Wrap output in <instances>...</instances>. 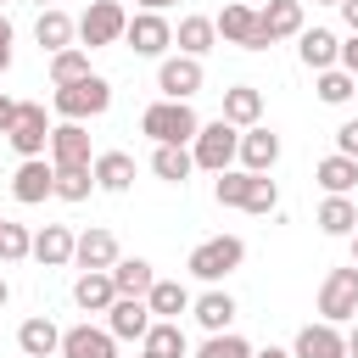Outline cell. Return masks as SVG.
I'll return each instance as SVG.
<instances>
[{"instance_id": "cell-15", "label": "cell", "mask_w": 358, "mask_h": 358, "mask_svg": "<svg viewBox=\"0 0 358 358\" xmlns=\"http://www.w3.org/2000/svg\"><path fill=\"white\" fill-rule=\"evenodd\" d=\"M62 358H117V336L95 324H73L62 330Z\"/></svg>"}, {"instance_id": "cell-35", "label": "cell", "mask_w": 358, "mask_h": 358, "mask_svg": "<svg viewBox=\"0 0 358 358\" xmlns=\"http://www.w3.org/2000/svg\"><path fill=\"white\" fill-rule=\"evenodd\" d=\"M22 257H34V235L6 218V224H0V263H22Z\"/></svg>"}, {"instance_id": "cell-55", "label": "cell", "mask_w": 358, "mask_h": 358, "mask_svg": "<svg viewBox=\"0 0 358 358\" xmlns=\"http://www.w3.org/2000/svg\"><path fill=\"white\" fill-rule=\"evenodd\" d=\"M0 6H11V0H0Z\"/></svg>"}, {"instance_id": "cell-48", "label": "cell", "mask_w": 358, "mask_h": 358, "mask_svg": "<svg viewBox=\"0 0 358 358\" xmlns=\"http://www.w3.org/2000/svg\"><path fill=\"white\" fill-rule=\"evenodd\" d=\"M0 45H11V22H6V11H0Z\"/></svg>"}, {"instance_id": "cell-31", "label": "cell", "mask_w": 358, "mask_h": 358, "mask_svg": "<svg viewBox=\"0 0 358 358\" xmlns=\"http://www.w3.org/2000/svg\"><path fill=\"white\" fill-rule=\"evenodd\" d=\"M145 302H151V319H179V313L190 308V291H185L179 280H157V285L145 291Z\"/></svg>"}, {"instance_id": "cell-47", "label": "cell", "mask_w": 358, "mask_h": 358, "mask_svg": "<svg viewBox=\"0 0 358 358\" xmlns=\"http://www.w3.org/2000/svg\"><path fill=\"white\" fill-rule=\"evenodd\" d=\"M252 358H291L285 347H263V352H252Z\"/></svg>"}, {"instance_id": "cell-36", "label": "cell", "mask_w": 358, "mask_h": 358, "mask_svg": "<svg viewBox=\"0 0 358 358\" xmlns=\"http://www.w3.org/2000/svg\"><path fill=\"white\" fill-rule=\"evenodd\" d=\"M352 90H358V78H352V73H341V67L319 73V101H324V106H341V101H352Z\"/></svg>"}, {"instance_id": "cell-8", "label": "cell", "mask_w": 358, "mask_h": 358, "mask_svg": "<svg viewBox=\"0 0 358 358\" xmlns=\"http://www.w3.org/2000/svg\"><path fill=\"white\" fill-rule=\"evenodd\" d=\"M213 28H218V39L241 45V50H268V34H263V22H257L252 6H224L213 17Z\"/></svg>"}, {"instance_id": "cell-42", "label": "cell", "mask_w": 358, "mask_h": 358, "mask_svg": "<svg viewBox=\"0 0 358 358\" xmlns=\"http://www.w3.org/2000/svg\"><path fill=\"white\" fill-rule=\"evenodd\" d=\"M341 73H352V78H358V34H347V39H341Z\"/></svg>"}, {"instance_id": "cell-12", "label": "cell", "mask_w": 358, "mask_h": 358, "mask_svg": "<svg viewBox=\"0 0 358 358\" xmlns=\"http://www.w3.org/2000/svg\"><path fill=\"white\" fill-rule=\"evenodd\" d=\"M151 324H157V319H151V302H145V296H117V302L106 308V330H112L117 341H145Z\"/></svg>"}, {"instance_id": "cell-45", "label": "cell", "mask_w": 358, "mask_h": 358, "mask_svg": "<svg viewBox=\"0 0 358 358\" xmlns=\"http://www.w3.org/2000/svg\"><path fill=\"white\" fill-rule=\"evenodd\" d=\"M347 358H358V319H352V330H347Z\"/></svg>"}, {"instance_id": "cell-52", "label": "cell", "mask_w": 358, "mask_h": 358, "mask_svg": "<svg viewBox=\"0 0 358 358\" xmlns=\"http://www.w3.org/2000/svg\"><path fill=\"white\" fill-rule=\"evenodd\" d=\"M313 6H341V0H313Z\"/></svg>"}, {"instance_id": "cell-51", "label": "cell", "mask_w": 358, "mask_h": 358, "mask_svg": "<svg viewBox=\"0 0 358 358\" xmlns=\"http://www.w3.org/2000/svg\"><path fill=\"white\" fill-rule=\"evenodd\" d=\"M352 263H358V229H352Z\"/></svg>"}, {"instance_id": "cell-20", "label": "cell", "mask_w": 358, "mask_h": 358, "mask_svg": "<svg viewBox=\"0 0 358 358\" xmlns=\"http://www.w3.org/2000/svg\"><path fill=\"white\" fill-rule=\"evenodd\" d=\"M190 313H196V324H201L207 336H224V330H229V319H235V296L213 285V291H201V296L190 302Z\"/></svg>"}, {"instance_id": "cell-29", "label": "cell", "mask_w": 358, "mask_h": 358, "mask_svg": "<svg viewBox=\"0 0 358 358\" xmlns=\"http://www.w3.org/2000/svg\"><path fill=\"white\" fill-rule=\"evenodd\" d=\"M313 179H319V185H324V196H347V190H352V185H358V162H352V157H341V151H336V157H324V162H319V168H313Z\"/></svg>"}, {"instance_id": "cell-4", "label": "cell", "mask_w": 358, "mask_h": 358, "mask_svg": "<svg viewBox=\"0 0 358 358\" xmlns=\"http://www.w3.org/2000/svg\"><path fill=\"white\" fill-rule=\"evenodd\" d=\"M190 157H196V168H207V173H224V168L241 157V129H235V123H224V117L201 123V134L190 140Z\"/></svg>"}, {"instance_id": "cell-50", "label": "cell", "mask_w": 358, "mask_h": 358, "mask_svg": "<svg viewBox=\"0 0 358 358\" xmlns=\"http://www.w3.org/2000/svg\"><path fill=\"white\" fill-rule=\"evenodd\" d=\"M6 296H11V285H6V274H0V308H6Z\"/></svg>"}, {"instance_id": "cell-5", "label": "cell", "mask_w": 358, "mask_h": 358, "mask_svg": "<svg viewBox=\"0 0 358 358\" xmlns=\"http://www.w3.org/2000/svg\"><path fill=\"white\" fill-rule=\"evenodd\" d=\"M319 313H324V324L358 319V263L324 274V285H319Z\"/></svg>"}, {"instance_id": "cell-24", "label": "cell", "mask_w": 358, "mask_h": 358, "mask_svg": "<svg viewBox=\"0 0 358 358\" xmlns=\"http://www.w3.org/2000/svg\"><path fill=\"white\" fill-rule=\"evenodd\" d=\"M90 173H95V185H101V190H112V196H117V190H129V185H134V157H129V151H101V157L90 162Z\"/></svg>"}, {"instance_id": "cell-23", "label": "cell", "mask_w": 358, "mask_h": 358, "mask_svg": "<svg viewBox=\"0 0 358 358\" xmlns=\"http://www.w3.org/2000/svg\"><path fill=\"white\" fill-rule=\"evenodd\" d=\"M173 45H179V56H207L213 45H218V28H213V17H179V28H173Z\"/></svg>"}, {"instance_id": "cell-6", "label": "cell", "mask_w": 358, "mask_h": 358, "mask_svg": "<svg viewBox=\"0 0 358 358\" xmlns=\"http://www.w3.org/2000/svg\"><path fill=\"white\" fill-rule=\"evenodd\" d=\"M123 34H129V11H123L117 0H95V6L78 17V45H90V50L117 45Z\"/></svg>"}, {"instance_id": "cell-10", "label": "cell", "mask_w": 358, "mask_h": 358, "mask_svg": "<svg viewBox=\"0 0 358 358\" xmlns=\"http://www.w3.org/2000/svg\"><path fill=\"white\" fill-rule=\"evenodd\" d=\"M201 62L196 56H162V67H157V90H162V101H190L196 90H201Z\"/></svg>"}, {"instance_id": "cell-1", "label": "cell", "mask_w": 358, "mask_h": 358, "mask_svg": "<svg viewBox=\"0 0 358 358\" xmlns=\"http://www.w3.org/2000/svg\"><path fill=\"white\" fill-rule=\"evenodd\" d=\"M50 106H56V117H62V123L101 117V112L112 106V84H106L101 73H90V78H78V84H62V90L50 95Z\"/></svg>"}, {"instance_id": "cell-25", "label": "cell", "mask_w": 358, "mask_h": 358, "mask_svg": "<svg viewBox=\"0 0 358 358\" xmlns=\"http://www.w3.org/2000/svg\"><path fill=\"white\" fill-rule=\"evenodd\" d=\"M106 274H112V285H117V296H145V291L157 285V268H151L145 257H117V263H112Z\"/></svg>"}, {"instance_id": "cell-46", "label": "cell", "mask_w": 358, "mask_h": 358, "mask_svg": "<svg viewBox=\"0 0 358 358\" xmlns=\"http://www.w3.org/2000/svg\"><path fill=\"white\" fill-rule=\"evenodd\" d=\"M168 6H179V0H140V11H168Z\"/></svg>"}, {"instance_id": "cell-16", "label": "cell", "mask_w": 358, "mask_h": 358, "mask_svg": "<svg viewBox=\"0 0 358 358\" xmlns=\"http://www.w3.org/2000/svg\"><path fill=\"white\" fill-rule=\"evenodd\" d=\"M73 263H78L84 274H106V268L117 263V241H112V229H84L78 246H73Z\"/></svg>"}, {"instance_id": "cell-44", "label": "cell", "mask_w": 358, "mask_h": 358, "mask_svg": "<svg viewBox=\"0 0 358 358\" xmlns=\"http://www.w3.org/2000/svg\"><path fill=\"white\" fill-rule=\"evenodd\" d=\"M341 22H347V28L358 34V0H341Z\"/></svg>"}, {"instance_id": "cell-54", "label": "cell", "mask_w": 358, "mask_h": 358, "mask_svg": "<svg viewBox=\"0 0 358 358\" xmlns=\"http://www.w3.org/2000/svg\"><path fill=\"white\" fill-rule=\"evenodd\" d=\"M140 358H157V352H140Z\"/></svg>"}, {"instance_id": "cell-41", "label": "cell", "mask_w": 358, "mask_h": 358, "mask_svg": "<svg viewBox=\"0 0 358 358\" xmlns=\"http://www.w3.org/2000/svg\"><path fill=\"white\" fill-rule=\"evenodd\" d=\"M336 145H341V157H352V162H358V117L336 129Z\"/></svg>"}, {"instance_id": "cell-33", "label": "cell", "mask_w": 358, "mask_h": 358, "mask_svg": "<svg viewBox=\"0 0 358 358\" xmlns=\"http://www.w3.org/2000/svg\"><path fill=\"white\" fill-rule=\"evenodd\" d=\"M78 78H90V50H84V45L56 50V56H50V84L62 90V84H78Z\"/></svg>"}, {"instance_id": "cell-28", "label": "cell", "mask_w": 358, "mask_h": 358, "mask_svg": "<svg viewBox=\"0 0 358 358\" xmlns=\"http://www.w3.org/2000/svg\"><path fill=\"white\" fill-rule=\"evenodd\" d=\"M17 347H22V358H50V352H62V330L50 319H22Z\"/></svg>"}, {"instance_id": "cell-39", "label": "cell", "mask_w": 358, "mask_h": 358, "mask_svg": "<svg viewBox=\"0 0 358 358\" xmlns=\"http://www.w3.org/2000/svg\"><path fill=\"white\" fill-rule=\"evenodd\" d=\"M280 207V190H274V179L268 173H252V190H246V207L241 213H257V218H268Z\"/></svg>"}, {"instance_id": "cell-18", "label": "cell", "mask_w": 358, "mask_h": 358, "mask_svg": "<svg viewBox=\"0 0 358 358\" xmlns=\"http://www.w3.org/2000/svg\"><path fill=\"white\" fill-rule=\"evenodd\" d=\"M274 162H280V134L263 129V123L246 129V134H241V168H246V173H268Z\"/></svg>"}, {"instance_id": "cell-56", "label": "cell", "mask_w": 358, "mask_h": 358, "mask_svg": "<svg viewBox=\"0 0 358 358\" xmlns=\"http://www.w3.org/2000/svg\"><path fill=\"white\" fill-rule=\"evenodd\" d=\"M0 224H6V218H0Z\"/></svg>"}, {"instance_id": "cell-19", "label": "cell", "mask_w": 358, "mask_h": 358, "mask_svg": "<svg viewBox=\"0 0 358 358\" xmlns=\"http://www.w3.org/2000/svg\"><path fill=\"white\" fill-rule=\"evenodd\" d=\"M34 39H39V50H73V39H78V22L62 11V6H50V11H39V22H34Z\"/></svg>"}, {"instance_id": "cell-2", "label": "cell", "mask_w": 358, "mask_h": 358, "mask_svg": "<svg viewBox=\"0 0 358 358\" xmlns=\"http://www.w3.org/2000/svg\"><path fill=\"white\" fill-rule=\"evenodd\" d=\"M140 129H145L157 145H190V140L201 134V117L190 112V101H157V106H145Z\"/></svg>"}, {"instance_id": "cell-30", "label": "cell", "mask_w": 358, "mask_h": 358, "mask_svg": "<svg viewBox=\"0 0 358 358\" xmlns=\"http://www.w3.org/2000/svg\"><path fill=\"white\" fill-rule=\"evenodd\" d=\"M190 168H196V157H190L185 145H157V151H151V173L168 179V185H185Z\"/></svg>"}, {"instance_id": "cell-43", "label": "cell", "mask_w": 358, "mask_h": 358, "mask_svg": "<svg viewBox=\"0 0 358 358\" xmlns=\"http://www.w3.org/2000/svg\"><path fill=\"white\" fill-rule=\"evenodd\" d=\"M17 106H22V101H6V95H0V134H11V123H17Z\"/></svg>"}, {"instance_id": "cell-22", "label": "cell", "mask_w": 358, "mask_h": 358, "mask_svg": "<svg viewBox=\"0 0 358 358\" xmlns=\"http://www.w3.org/2000/svg\"><path fill=\"white\" fill-rule=\"evenodd\" d=\"M257 22H263L268 45H274V39H296V34H302V0H268V6L257 11Z\"/></svg>"}, {"instance_id": "cell-34", "label": "cell", "mask_w": 358, "mask_h": 358, "mask_svg": "<svg viewBox=\"0 0 358 358\" xmlns=\"http://www.w3.org/2000/svg\"><path fill=\"white\" fill-rule=\"evenodd\" d=\"M145 352H157V358H185V330H179V319H157V324L145 330Z\"/></svg>"}, {"instance_id": "cell-57", "label": "cell", "mask_w": 358, "mask_h": 358, "mask_svg": "<svg viewBox=\"0 0 358 358\" xmlns=\"http://www.w3.org/2000/svg\"><path fill=\"white\" fill-rule=\"evenodd\" d=\"M352 95H358V90H352Z\"/></svg>"}, {"instance_id": "cell-32", "label": "cell", "mask_w": 358, "mask_h": 358, "mask_svg": "<svg viewBox=\"0 0 358 358\" xmlns=\"http://www.w3.org/2000/svg\"><path fill=\"white\" fill-rule=\"evenodd\" d=\"M319 229H324V235H352V229H358V207H352L347 196H324V201H319Z\"/></svg>"}, {"instance_id": "cell-14", "label": "cell", "mask_w": 358, "mask_h": 358, "mask_svg": "<svg viewBox=\"0 0 358 358\" xmlns=\"http://www.w3.org/2000/svg\"><path fill=\"white\" fill-rule=\"evenodd\" d=\"M291 358H347V336L336 324H302L296 341H291Z\"/></svg>"}, {"instance_id": "cell-27", "label": "cell", "mask_w": 358, "mask_h": 358, "mask_svg": "<svg viewBox=\"0 0 358 358\" xmlns=\"http://www.w3.org/2000/svg\"><path fill=\"white\" fill-rule=\"evenodd\" d=\"M73 302H78L84 313H106V308L117 302L112 274H78V280H73Z\"/></svg>"}, {"instance_id": "cell-21", "label": "cell", "mask_w": 358, "mask_h": 358, "mask_svg": "<svg viewBox=\"0 0 358 358\" xmlns=\"http://www.w3.org/2000/svg\"><path fill=\"white\" fill-rule=\"evenodd\" d=\"M73 246H78V235H73L67 224H45V229L34 235V257H39L45 268H62V263H73Z\"/></svg>"}, {"instance_id": "cell-13", "label": "cell", "mask_w": 358, "mask_h": 358, "mask_svg": "<svg viewBox=\"0 0 358 358\" xmlns=\"http://www.w3.org/2000/svg\"><path fill=\"white\" fill-rule=\"evenodd\" d=\"M50 162H56V168H90V162H95L90 129H84V123H56V129H50Z\"/></svg>"}, {"instance_id": "cell-49", "label": "cell", "mask_w": 358, "mask_h": 358, "mask_svg": "<svg viewBox=\"0 0 358 358\" xmlns=\"http://www.w3.org/2000/svg\"><path fill=\"white\" fill-rule=\"evenodd\" d=\"M6 67H11V45H0V73H6Z\"/></svg>"}, {"instance_id": "cell-40", "label": "cell", "mask_w": 358, "mask_h": 358, "mask_svg": "<svg viewBox=\"0 0 358 358\" xmlns=\"http://www.w3.org/2000/svg\"><path fill=\"white\" fill-rule=\"evenodd\" d=\"M196 358H252V347H246L241 336H229V330H224V336H207V341L196 347Z\"/></svg>"}, {"instance_id": "cell-53", "label": "cell", "mask_w": 358, "mask_h": 358, "mask_svg": "<svg viewBox=\"0 0 358 358\" xmlns=\"http://www.w3.org/2000/svg\"><path fill=\"white\" fill-rule=\"evenodd\" d=\"M39 6H45V11H50V6H56V0H39Z\"/></svg>"}, {"instance_id": "cell-9", "label": "cell", "mask_w": 358, "mask_h": 358, "mask_svg": "<svg viewBox=\"0 0 358 358\" xmlns=\"http://www.w3.org/2000/svg\"><path fill=\"white\" fill-rule=\"evenodd\" d=\"M123 45H129L134 56H162V50L173 45V28H168V17H162V11H134V17H129Z\"/></svg>"}, {"instance_id": "cell-38", "label": "cell", "mask_w": 358, "mask_h": 358, "mask_svg": "<svg viewBox=\"0 0 358 358\" xmlns=\"http://www.w3.org/2000/svg\"><path fill=\"white\" fill-rule=\"evenodd\" d=\"M213 190H218V201H224V207H246V190H252V173H246V168H224Z\"/></svg>"}, {"instance_id": "cell-11", "label": "cell", "mask_w": 358, "mask_h": 358, "mask_svg": "<svg viewBox=\"0 0 358 358\" xmlns=\"http://www.w3.org/2000/svg\"><path fill=\"white\" fill-rule=\"evenodd\" d=\"M11 196H17L22 207H39L45 196H56V162H45V157L17 162V173H11Z\"/></svg>"}, {"instance_id": "cell-3", "label": "cell", "mask_w": 358, "mask_h": 358, "mask_svg": "<svg viewBox=\"0 0 358 358\" xmlns=\"http://www.w3.org/2000/svg\"><path fill=\"white\" fill-rule=\"evenodd\" d=\"M241 263H246V241H241V235H213V241H201V246L190 252V263H185V268H190L196 280L218 285V280H229Z\"/></svg>"}, {"instance_id": "cell-26", "label": "cell", "mask_w": 358, "mask_h": 358, "mask_svg": "<svg viewBox=\"0 0 358 358\" xmlns=\"http://www.w3.org/2000/svg\"><path fill=\"white\" fill-rule=\"evenodd\" d=\"M257 117H263V95H257L252 84L224 90V123H235V129H257Z\"/></svg>"}, {"instance_id": "cell-17", "label": "cell", "mask_w": 358, "mask_h": 358, "mask_svg": "<svg viewBox=\"0 0 358 358\" xmlns=\"http://www.w3.org/2000/svg\"><path fill=\"white\" fill-rule=\"evenodd\" d=\"M296 56H302L313 73H330V67L341 62V39H336L330 28H302V34H296Z\"/></svg>"}, {"instance_id": "cell-37", "label": "cell", "mask_w": 358, "mask_h": 358, "mask_svg": "<svg viewBox=\"0 0 358 358\" xmlns=\"http://www.w3.org/2000/svg\"><path fill=\"white\" fill-rule=\"evenodd\" d=\"M95 190V173L90 168H56V196L62 201H84Z\"/></svg>"}, {"instance_id": "cell-7", "label": "cell", "mask_w": 358, "mask_h": 358, "mask_svg": "<svg viewBox=\"0 0 358 358\" xmlns=\"http://www.w3.org/2000/svg\"><path fill=\"white\" fill-rule=\"evenodd\" d=\"M6 140H11V151H17L22 162H28V157H45V151H50L45 106H39V101H22V106H17V123H11V134H6Z\"/></svg>"}]
</instances>
